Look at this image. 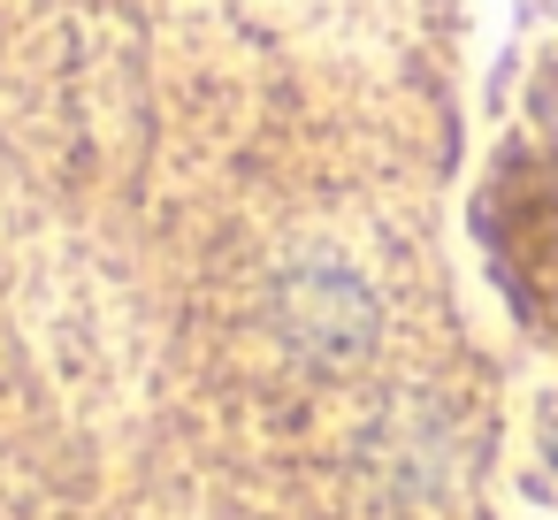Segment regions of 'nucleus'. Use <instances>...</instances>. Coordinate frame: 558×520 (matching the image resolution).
I'll return each instance as SVG.
<instances>
[]
</instances>
